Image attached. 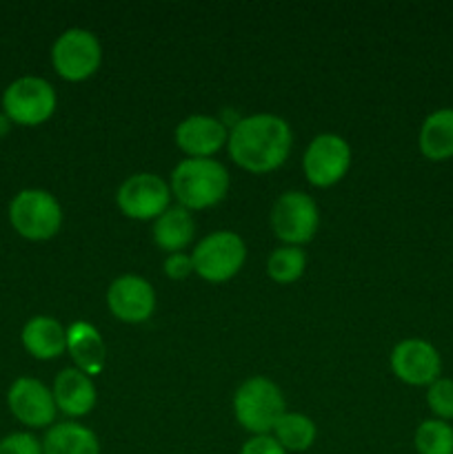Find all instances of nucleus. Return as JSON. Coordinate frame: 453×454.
<instances>
[{"label": "nucleus", "instance_id": "obj_21", "mask_svg": "<svg viewBox=\"0 0 453 454\" xmlns=\"http://www.w3.org/2000/svg\"><path fill=\"white\" fill-rule=\"evenodd\" d=\"M274 437L287 452L309 450L318 437L314 421L300 412H284L274 428Z\"/></svg>", "mask_w": 453, "mask_h": 454}, {"label": "nucleus", "instance_id": "obj_26", "mask_svg": "<svg viewBox=\"0 0 453 454\" xmlns=\"http://www.w3.org/2000/svg\"><path fill=\"white\" fill-rule=\"evenodd\" d=\"M191 273H195L194 260H191V255H187V253H171V255L164 260V275H167L169 279L180 282V279L189 278Z\"/></svg>", "mask_w": 453, "mask_h": 454}, {"label": "nucleus", "instance_id": "obj_6", "mask_svg": "<svg viewBox=\"0 0 453 454\" xmlns=\"http://www.w3.org/2000/svg\"><path fill=\"white\" fill-rule=\"evenodd\" d=\"M194 270L209 284L229 282L247 260V244L234 231H216L200 239L191 253Z\"/></svg>", "mask_w": 453, "mask_h": 454}, {"label": "nucleus", "instance_id": "obj_9", "mask_svg": "<svg viewBox=\"0 0 453 454\" xmlns=\"http://www.w3.org/2000/svg\"><path fill=\"white\" fill-rule=\"evenodd\" d=\"M115 204L129 220H158L171 207V189L155 173H133L120 184Z\"/></svg>", "mask_w": 453, "mask_h": 454}, {"label": "nucleus", "instance_id": "obj_15", "mask_svg": "<svg viewBox=\"0 0 453 454\" xmlns=\"http://www.w3.org/2000/svg\"><path fill=\"white\" fill-rule=\"evenodd\" d=\"M53 402L60 412L67 417H84L96 406V386L91 377L84 375L78 368H65L58 372L53 381Z\"/></svg>", "mask_w": 453, "mask_h": 454}, {"label": "nucleus", "instance_id": "obj_12", "mask_svg": "<svg viewBox=\"0 0 453 454\" xmlns=\"http://www.w3.org/2000/svg\"><path fill=\"white\" fill-rule=\"evenodd\" d=\"M391 368L400 381L409 386H426L429 388L442 372V359L438 348L425 340H402L391 350Z\"/></svg>", "mask_w": 453, "mask_h": 454}, {"label": "nucleus", "instance_id": "obj_1", "mask_svg": "<svg viewBox=\"0 0 453 454\" xmlns=\"http://www.w3.org/2000/svg\"><path fill=\"white\" fill-rule=\"evenodd\" d=\"M293 133L284 118L274 114H253L238 120L229 133V155L249 173H271L287 162Z\"/></svg>", "mask_w": 453, "mask_h": 454}, {"label": "nucleus", "instance_id": "obj_5", "mask_svg": "<svg viewBox=\"0 0 453 454\" xmlns=\"http://www.w3.org/2000/svg\"><path fill=\"white\" fill-rule=\"evenodd\" d=\"M56 89L40 75H20L3 91V114L18 127H40L53 115Z\"/></svg>", "mask_w": 453, "mask_h": 454}, {"label": "nucleus", "instance_id": "obj_7", "mask_svg": "<svg viewBox=\"0 0 453 454\" xmlns=\"http://www.w3.org/2000/svg\"><path fill=\"white\" fill-rule=\"evenodd\" d=\"M102 62V47L96 34L87 29L62 31L52 47V65L60 78L69 82H83L91 78Z\"/></svg>", "mask_w": 453, "mask_h": 454}, {"label": "nucleus", "instance_id": "obj_8", "mask_svg": "<svg viewBox=\"0 0 453 454\" xmlns=\"http://www.w3.org/2000/svg\"><path fill=\"white\" fill-rule=\"evenodd\" d=\"M320 213L311 195L302 191H287L271 208V229L284 247H302L318 233Z\"/></svg>", "mask_w": 453, "mask_h": 454}, {"label": "nucleus", "instance_id": "obj_24", "mask_svg": "<svg viewBox=\"0 0 453 454\" xmlns=\"http://www.w3.org/2000/svg\"><path fill=\"white\" fill-rule=\"evenodd\" d=\"M426 403L435 419L449 424L453 419V380H444V377L435 380L426 390Z\"/></svg>", "mask_w": 453, "mask_h": 454}, {"label": "nucleus", "instance_id": "obj_25", "mask_svg": "<svg viewBox=\"0 0 453 454\" xmlns=\"http://www.w3.org/2000/svg\"><path fill=\"white\" fill-rule=\"evenodd\" d=\"M0 454H43V443L31 433H12L0 439Z\"/></svg>", "mask_w": 453, "mask_h": 454}, {"label": "nucleus", "instance_id": "obj_11", "mask_svg": "<svg viewBox=\"0 0 453 454\" xmlns=\"http://www.w3.org/2000/svg\"><path fill=\"white\" fill-rule=\"evenodd\" d=\"M7 406L13 419L31 430L52 428L58 408L53 393L34 377H18L7 390Z\"/></svg>", "mask_w": 453, "mask_h": 454}, {"label": "nucleus", "instance_id": "obj_22", "mask_svg": "<svg viewBox=\"0 0 453 454\" xmlns=\"http://www.w3.org/2000/svg\"><path fill=\"white\" fill-rule=\"evenodd\" d=\"M306 269V255L300 247H280L266 260V275L275 284H293Z\"/></svg>", "mask_w": 453, "mask_h": 454}, {"label": "nucleus", "instance_id": "obj_2", "mask_svg": "<svg viewBox=\"0 0 453 454\" xmlns=\"http://www.w3.org/2000/svg\"><path fill=\"white\" fill-rule=\"evenodd\" d=\"M178 207L203 211L220 204L229 191V171L213 158H187L176 164L169 182Z\"/></svg>", "mask_w": 453, "mask_h": 454}, {"label": "nucleus", "instance_id": "obj_16", "mask_svg": "<svg viewBox=\"0 0 453 454\" xmlns=\"http://www.w3.org/2000/svg\"><path fill=\"white\" fill-rule=\"evenodd\" d=\"M20 341L31 357L49 362L67 350V328L49 315H36L22 326Z\"/></svg>", "mask_w": 453, "mask_h": 454}, {"label": "nucleus", "instance_id": "obj_3", "mask_svg": "<svg viewBox=\"0 0 453 454\" xmlns=\"http://www.w3.org/2000/svg\"><path fill=\"white\" fill-rule=\"evenodd\" d=\"M234 412L238 424L251 434L274 433L280 417L287 412L282 390L266 377H251L238 386L234 395Z\"/></svg>", "mask_w": 453, "mask_h": 454}, {"label": "nucleus", "instance_id": "obj_27", "mask_svg": "<svg viewBox=\"0 0 453 454\" xmlns=\"http://www.w3.org/2000/svg\"><path fill=\"white\" fill-rule=\"evenodd\" d=\"M240 454H287V450L275 442L274 434H253L240 448Z\"/></svg>", "mask_w": 453, "mask_h": 454}, {"label": "nucleus", "instance_id": "obj_19", "mask_svg": "<svg viewBox=\"0 0 453 454\" xmlns=\"http://www.w3.org/2000/svg\"><path fill=\"white\" fill-rule=\"evenodd\" d=\"M43 454H100V442L91 428L76 421H62L47 428Z\"/></svg>", "mask_w": 453, "mask_h": 454}, {"label": "nucleus", "instance_id": "obj_4", "mask_svg": "<svg viewBox=\"0 0 453 454\" xmlns=\"http://www.w3.org/2000/svg\"><path fill=\"white\" fill-rule=\"evenodd\" d=\"M9 224L29 242H44L60 231L62 207L49 191L22 189L9 202Z\"/></svg>", "mask_w": 453, "mask_h": 454}, {"label": "nucleus", "instance_id": "obj_14", "mask_svg": "<svg viewBox=\"0 0 453 454\" xmlns=\"http://www.w3.org/2000/svg\"><path fill=\"white\" fill-rule=\"evenodd\" d=\"M229 140L222 120L213 115L195 114L182 120L176 127V145L189 158H211Z\"/></svg>", "mask_w": 453, "mask_h": 454}, {"label": "nucleus", "instance_id": "obj_28", "mask_svg": "<svg viewBox=\"0 0 453 454\" xmlns=\"http://www.w3.org/2000/svg\"><path fill=\"white\" fill-rule=\"evenodd\" d=\"M12 127H13V122H12V120H9L7 115H4L3 111H0V137H4V136H7V133L12 131Z\"/></svg>", "mask_w": 453, "mask_h": 454}, {"label": "nucleus", "instance_id": "obj_17", "mask_svg": "<svg viewBox=\"0 0 453 454\" xmlns=\"http://www.w3.org/2000/svg\"><path fill=\"white\" fill-rule=\"evenodd\" d=\"M67 353L74 359L76 368L89 377L98 375L105 368L107 348L102 335L93 324L83 322V319L67 328Z\"/></svg>", "mask_w": 453, "mask_h": 454}, {"label": "nucleus", "instance_id": "obj_18", "mask_svg": "<svg viewBox=\"0 0 453 454\" xmlns=\"http://www.w3.org/2000/svg\"><path fill=\"white\" fill-rule=\"evenodd\" d=\"M420 153L431 162H447L453 158V109H438L425 118L417 136Z\"/></svg>", "mask_w": 453, "mask_h": 454}, {"label": "nucleus", "instance_id": "obj_20", "mask_svg": "<svg viewBox=\"0 0 453 454\" xmlns=\"http://www.w3.org/2000/svg\"><path fill=\"white\" fill-rule=\"evenodd\" d=\"M195 222L191 211L182 207H169L158 220L154 222V242L158 248L171 253H182L194 239Z\"/></svg>", "mask_w": 453, "mask_h": 454}, {"label": "nucleus", "instance_id": "obj_23", "mask_svg": "<svg viewBox=\"0 0 453 454\" xmlns=\"http://www.w3.org/2000/svg\"><path fill=\"white\" fill-rule=\"evenodd\" d=\"M417 454H453V428L447 421L426 419L413 434Z\"/></svg>", "mask_w": 453, "mask_h": 454}, {"label": "nucleus", "instance_id": "obj_13", "mask_svg": "<svg viewBox=\"0 0 453 454\" xmlns=\"http://www.w3.org/2000/svg\"><path fill=\"white\" fill-rule=\"evenodd\" d=\"M111 315L124 324H142L154 315L155 291L140 275H120L107 288Z\"/></svg>", "mask_w": 453, "mask_h": 454}, {"label": "nucleus", "instance_id": "obj_10", "mask_svg": "<svg viewBox=\"0 0 453 454\" xmlns=\"http://www.w3.org/2000/svg\"><path fill=\"white\" fill-rule=\"evenodd\" d=\"M302 168L309 184L318 189L338 184L351 168L349 142L336 133H320L306 146L302 155Z\"/></svg>", "mask_w": 453, "mask_h": 454}]
</instances>
